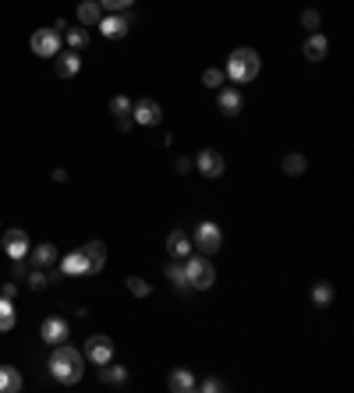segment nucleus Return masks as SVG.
I'll return each mask as SVG.
<instances>
[{
    "label": "nucleus",
    "instance_id": "1",
    "mask_svg": "<svg viewBox=\"0 0 354 393\" xmlns=\"http://www.w3.org/2000/svg\"><path fill=\"white\" fill-rule=\"evenodd\" d=\"M81 365H85V354H81L78 347H71L67 340L57 344L53 354H50V375H53L57 382H64V386H71V382L81 379Z\"/></svg>",
    "mask_w": 354,
    "mask_h": 393
},
{
    "label": "nucleus",
    "instance_id": "2",
    "mask_svg": "<svg viewBox=\"0 0 354 393\" xmlns=\"http://www.w3.org/2000/svg\"><path fill=\"white\" fill-rule=\"evenodd\" d=\"M227 78H234L237 85H248L258 71H262V57L251 50V46H237L230 57H227Z\"/></svg>",
    "mask_w": 354,
    "mask_h": 393
},
{
    "label": "nucleus",
    "instance_id": "3",
    "mask_svg": "<svg viewBox=\"0 0 354 393\" xmlns=\"http://www.w3.org/2000/svg\"><path fill=\"white\" fill-rule=\"evenodd\" d=\"M185 276H188V287L209 290L216 283V266L209 262V255H188L185 259Z\"/></svg>",
    "mask_w": 354,
    "mask_h": 393
},
{
    "label": "nucleus",
    "instance_id": "4",
    "mask_svg": "<svg viewBox=\"0 0 354 393\" xmlns=\"http://www.w3.org/2000/svg\"><path fill=\"white\" fill-rule=\"evenodd\" d=\"M192 245L199 248V255H216L220 245H223V231H220V224H213V220L199 224L195 234H192Z\"/></svg>",
    "mask_w": 354,
    "mask_h": 393
},
{
    "label": "nucleus",
    "instance_id": "5",
    "mask_svg": "<svg viewBox=\"0 0 354 393\" xmlns=\"http://www.w3.org/2000/svg\"><path fill=\"white\" fill-rule=\"evenodd\" d=\"M131 25H135V18H131L128 11H121V15H103V18L96 22V29H100L107 39H124V36L131 32Z\"/></svg>",
    "mask_w": 354,
    "mask_h": 393
},
{
    "label": "nucleus",
    "instance_id": "6",
    "mask_svg": "<svg viewBox=\"0 0 354 393\" xmlns=\"http://www.w3.org/2000/svg\"><path fill=\"white\" fill-rule=\"evenodd\" d=\"M85 358L93 361V365H107V361H114V340L103 337V333L88 337V340H85Z\"/></svg>",
    "mask_w": 354,
    "mask_h": 393
},
{
    "label": "nucleus",
    "instance_id": "7",
    "mask_svg": "<svg viewBox=\"0 0 354 393\" xmlns=\"http://www.w3.org/2000/svg\"><path fill=\"white\" fill-rule=\"evenodd\" d=\"M216 107H220L223 117H237L241 107H244L241 89H237V85H220V89H216Z\"/></svg>",
    "mask_w": 354,
    "mask_h": 393
},
{
    "label": "nucleus",
    "instance_id": "8",
    "mask_svg": "<svg viewBox=\"0 0 354 393\" xmlns=\"http://www.w3.org/2000/svg\"><path fill=\"white\" fill-rule=\"evenodd\" d=\"M0 245H4V255L15 262V259H29V234L22 227L15 231H4V238H0Z\"/></svg>",
    "mask_w": 354,
    "mask_h": 393
},
{
    "label": "nucleus",
    "instance_id": "9",
    "mask_svg": "<svg viewBox=\"0 0 354 393\" xmlns=\"http://www.w3.org/2000/svg\"><path fill=\"white\" fill-rule=\"evenodd\" d=\"M32 53L36 57H57L60 53V36L53 29H36L32 32Z\"/></svg>",
    "mask_w": 354,
    "mask_h": 393
},
{
    "label": "nucleus",
    "instance_id": "10",
    "mask_svg": "<svg viewBox=\"0 0 354 393\" xmlns=\"http://www.w3.org/2000/svg\"><path fill=\"white\" fill-rule=\"evenodd\" d=\"M131 121H135V124L152 128V124H159V121H163V107H159L156 100H138V103L131 107Z\"/></svg>",
    "mask_w": 354,
    "mask_h": 393
},
{
    "label": "nucleus",
    "instance_id": "11",
    "mask_svg": "<svg viewBox=\"0 0 354 393\" xmlns=\"http://www.w3.org/2000/svg\"><path fill=\"white\" fill-rule=\"evenodd\" d=\"M223 167H227V163H223V156H220L216 149H202L199 160H195V170H199L202 177H209V181H216V177L223 174Z\"/></svg>",
    "mask_w": 354,
    "mask_h": 393
},
{
    "label": "nucleus",
    "instance_id": "12",
    "mask_svg": "<svg viewBox=\"0 0 354 393\" xmlns=\"http://www.w3.org/2000/svg\"><path fill=\"white\" fill-rule=\"evenodd\" d=\"M39 333H43V340H46V344H53V347H57V344H64V340L71 337V326H67L60 316H50V319H43Z\"/></svg>",
    "mask_w": 354,
    "mask_h": 393
},
{
    "label": "nucleus",
    "instance_id": "13",
    "mask_svg": "<svg viewBox=\"0 0 354 393\" xmlns=\"http://www.w3.org/2000/svg\"><path fill=\"white\" fill-rule=\"evenodd\" d=\"M166 255H173V259H188V255H192V238H188L181 227H173V231L166 234Z\"/></svg>",
    "mask_w": 354,
    "mask_h": 393
},
{
    "label": "nucleus",
    "instance_id": "14",
    "mask_svg": "<svg viewBox=\"0 0 354 393\" xmlns=\"http://www.w3.org/2000/svg\"><path fill=\"white\" fill-rule=\"evenodd\" d=\"M301 50H305V60L319 64V60H322V57L329 53V39H326L322 32H308V36H305V46H301Z\"/></svg>",
    "mask_w": 354,
    "mask_h": 393
},
{
    "label": "nucleus",
    "instance_id": "15",
    "mask_svg": "<svg viewBox=\"0 0 354 393\" xmlns=\"http://www.w3.org/2000/svg\"><path fill=\"white\" fill-rule=\"evenodd\" d=\"M53 71H57V78H74V75L81 71V57H78V50L57 53V57H53Z\"/></svg>",
    "mask_w": 354,
    "mask_h": 393
},
{
    "label": "nucleus",
    "instance_id": "16",
    "mask_svg": "<svg viewBox=\"0 0 354 393\" xmlns=\"http://www.w3.org/2000/svg\"><path fill=\"white\" fill-rule=\"evenodd\" d=\"M166 386H170L173 393H192V389H199V382H195V372H192V368H173V372L166 375Z\"/></svg>",
    "mask_w": 354,
    "mask_h": 393
},
{
    "label": "nucleus",
    "instance_id": "17",
    "mask_svg": "<svg viewBox=\"0 0 354 393\" xmlns=\"http://www.w3.org/2000/svg\"><path fill=\"white\" fill-rule=\"evenodd\" d=\"M60 273H64V276H85V273H88V259H85V252H81V248L67 252V255L60 259Z\"/></svg>",
    "mask_w": 354,
    "mask_h": 393
},
{
    "label": "nucleus",
    "instance_id": "18",
    "mask_svg": "<svg viewBox=\"0 0 354 393\" xmlns=\"http://www.w3.org/2000/svg\"><path fill=\"white\" fill-rule=\"evenodd\" d=\"M60 259V252L53 248V245H39V248H29V266H36V269H50L53 262Z\"/></svg>",
    "mask_w": 354,
    "mask_h": 393
},
{
    "label": "nucleus",
    "instance_id": "19",
    "mask_svg": "<svg viewBox=\"0 0 354 393\" xmlns=\"http://www.w3.org/2000/svg\"><path fill=\"white\" fill-rule=\"evenodd\" d=\"M81 252H85V259H88V273H100V269L107 266V245H103V241H88Z\"/></svg>",
    "mask_w": 354,
    "mask_h": 393
},
{
    "label": "nucleus",
    "instance_id": "20",
    "mask_svg": "<svg viewBox=\"0 0 354 393\" xmlns=\"http://www.w3.org/2000/svg\"><path fill=\"white\" fill-rule=\"evenodd\" d=\"M0 393H22V372L15 365H0Z\"/></svg>",
    "mask_w": 354,
    "mask_h": 393
},
{
    "label": "nucleus",
    "instance_id": "21",
    "mask_svg": "<svg viewBox=\"0 0 354 393\" xmlns=\"http://www.w3.org/2000/svg\"><path fill=\"white\" fill-rule=\"evenodd\" d=\"M100 18H103L100 0H81V4H78V22H81V25H96Z\"/></svg>",
    "mask_w": 354,
    "mask_h": 393
},
{
    "label": "nucleus",
    "instance_id": "22",
    "mask_svg": "<svg viewBox=\"0 0 354 393\" xmlns=\"http://www.w3.org/2000/svg\"><path fill=\"white\" fill-rule=\"evenodd\" d=\"M124 379H128V368H124V365H114V361L100 365V382H110V386H121Z\"/></svg>",
    "mask_w": 354,
    "mask_h": 393
},
{
    "label": "nucleus",
    "instance_id": "23",
    "mask_svg": "<svg viewBox=\"0 0 354 393\" xmlns=\"http://www.w3.org/2000/svg\"><path fill=\"white\" fill-rule=\"evenodd\" d=\"M15 305H11V298H4V294H0V333H11L15 330Z\"/></svg>",
    "mask_w": 354,
    "mask_h": 393
},
{
    "label": "nucleus",
    "instance_id": "24",
    "mask_svg": "<svg viewBox=\"0 0 354 393\" xmlns=\"http://www.w3.org/2000/svg\"><path fill=\"white\" fill-rule=\"evenodd\" d=\"M166 280L173 283V287H188V276H185V262L181 259H173V262H166Z\"/></svg>",
    "mask_w": 354,
    "mask_h": 393
},
{
    "label": "nucleus",
    "instance_id": "25",
    "mask_svg": "<svg viewBox=\"0 0 354 393\" xmlns=\"http://www.w3.org/2000/svg\"><path fill=\"white\" fill-rule=\"evenodd\" d=\"M308 170V160L301 156V153H291V156H284V174H291V177H301Z\"/></svg>",
    "mask_w": 354,
    "mask_h": 393
},
{
    "label": "nucleus",
    "instance_id": "26",
    "mask_svg": "<svg viewBox=\"0 0 354 393\" xmlns=\"http://www.w3.org/2000/svg\"><path fill=\"white\" fill-rule=\"evenodd\" d=\"M50 280H53V276H50L46 269H36V266L25 273V283H29L32 290H46V287H50Z\"/></svg>",
    "mask_w": 354,
    "mask_h": 393
},
{
    "label": "nucleus",
    "instance_id": "27",
    "mask_svg": "<svg viewBox=\"0 0 354 393\" xmlns=\"http://www.w3.org/2000/svg\"><path fill=\"white\" fill-rule=\"evenodd\" d=\"M312 302L322 309V305H329L333 302V283H326V280H319L315 287H312Z\"/></svg>",
    "mask_w": 354,
    "mask_h": 393
},
{
    "label": "nucleus",
    "instance_id": "28",
    "mask_svg": "<svg viewBox=\"0 0 354 393\" xmlns=\"http://www.w3.org/2000/svg\"><path fill=\"white\" fill-rule=\"evenodd\" d=\"M131 100H128V96H114V100H110V114L117 117V121H124V117H131Z\"/></svg>",
    "mask_w": 354,
    "mask_h": 393
},
{
    "label": "nucleus",
    "instance_id": "29",
    "mask_svg": "<svg viewBox=\"0 0 354 393\" xmlns=\"http://www.w3.org/2000/svg\"><path fill=\"white\" fill-rule=\"evenodd\" d=\"M202 85H209V89L227 85V71H223V67H206V71H202Z\"/></svg>",
    "mask_w": 354,
    "mask_h": 393
},
{
    "label": "nucleus",
    "instance_id": "30",
    "mask_svg": "<svg viewBox=\"0 0 354 393\" xmlns=\"http://www.w3.org/2000/svg\"><path fill=\"white\" fill-rule=\"evenodd\" d=\"M64 39H67L71 50H85V46H88V32H85V29H67Z\"/></svg>",
    "mask_w": 354,
    "mask_h": 393
},
{
    "label": "nucleus",
    "instance_id": "31",
    "mask_svg": "<svg viewBox=\"0 0 354 393\" xmlns=\"http://www.w3.org/2000/svg\"><path fill=\"white\" fill-rule=\"evenodd\" d=\"M128 290L135 294V298H149V294H152V283H145L142 276H128Z\"/></svg>",
    "mask_w": 354,
    "mask_h": 393
},
{
    "label": "nucleus",
    "instance_id": "32",
    "mask_svg": "<svg viewBox=\"0 0 354 393\" xmlns=\"http://www.w3.org/2000/svg\"><path fill=\"white\" fill-rule=\"evenodd\" d=\"M319 22H322V18H319V11H315V8H305V11H301V29L319 32Z\"/></svg>",
    "mask_w": 354,
    "mask_h": 393
},
{
    "label": "nucleus",
    "instance_id": "33",
    "mask_svg": "<svg viewBox=\"0 0 354 393\" xmlns=\"http://www.w3.org/2000/svg\"><path fill=\"white\" fill-rule=\"evenodd\" d=\"M135 4V0H100V8H107V11H128Z\"/></svg>",
    "mask_w": 354,
    "mask_h": 393
},
{
    "label": "nucleus",
    "instance_id": "34",
    "mask_svg": "<svg viewBox=\"0 0 354 393\" xmlns=\"http://www.w3.org/2000/svg\"><path fill=\"white\" fill-rule=\"evenodd\" d=\"M199 386H202V389H206V393H216V389H223V382H220V379H216V375H209V379H202V382H199Z\"/></svg>",
    "mask_w": 354,
    "mask_h": 393
},
{
    "label": "nucleus",
    "instance_id": "35",
    "mask_svg": "<svg viewBox=\"0 0 354 393\" xmlns=\"http://www.w3.org/2000/svg\"><path fill=\"white\" fill-rule=\"evenodd\" d=\"M177 174H192V160H188V156L177 160Z\"/></svg>",
    "mask_w": 354,
    "mask_h": 393
},
{
    "label": "nucleus",
    "instance_id": "36",
    "mask_svg": "<svg viewBox=\"0 0 354 393\" xmlns=\"http://www.w3.org/2000/svg\"><path fill=\"white\" fill-rule=\"evenodd\" d=\"M0 294H4V298H15V294H18V283H4V287H0Z\"/></svg>",
    "mask_w": 354,
    "mask_h": 393
},
{
    "label": "nucleus",
    "instance_id": "37",
    "mask_svg": "<svg viewBox=\"0 0 354 393\" xmlns=\"http://www.w3.org/2000/svg\"><path fill=\"white\" fill-rule=\"evenodd\" d=\"M53 32L64 36V32H67V18H57V22H53Z\"/></svg>",
    "mask_w": 354,
    "mask_h": 393
},
{
    "label": "nucleus",
    "instance_id": "38",
    "mask_svg": "<svg viewBox=\"0 0 354 393\" xmlns=\"http://www.w3.org/2000/svg\"><path fill=\"white\" fill-rule=\"evenodd\" d=\"M53 181L64 184V181H67V170H64V167H53Z\"/></svg>",
    "mask_w": 354,
    "mask_h": 393
}]
</instances>
